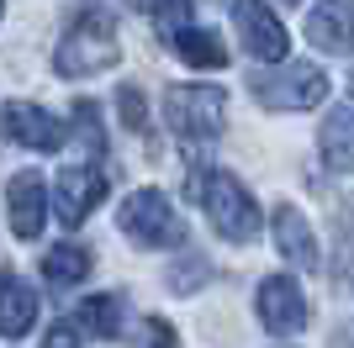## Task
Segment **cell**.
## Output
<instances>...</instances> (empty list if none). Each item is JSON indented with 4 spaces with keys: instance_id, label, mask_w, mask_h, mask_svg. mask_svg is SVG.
<instances>
[{
    "instance_id": "6da1fadb",
    "label": "cell",
    "mask_w": 354,
    "mask_h": 348,
    "mask_svg": "<svg viewBox=\"0 0 354 348\" xmlns=\"http://www.w3.org/2000/svg\"><path fill=\"white\" fill-rule=\"evenodd\" d=\"M191 190L207 206L217 238H227V243H254L259 238V201L249 195V185L233 169H201L191 180Z\"/></svg>"
},
{
    "instance_id": "7a4b0ae2",
    "label": "cell",
    "mask_w": 354,
    "mask_h": 348,
    "mask_svg": "<svg viewBox=\"0 0 354 348\" xmlns=\"http://www.w3.org/2000/svg\"><path fill=\"white\" fill-rule=\"evenodd\" d=\"M122 58V43H117V21L111 11H80L74 16V27L59 37V53H53V69L59 79H90V74L111 69Z\"/></svg>"
},
{
    "instance_id": "3957f363",
    "label": "cell",
    "mask_w": 354,
    "mask_h": 348,
    "mask_svg": "<svg viewBox=\"0 0 354 348\" xmlns=\"http://www.w3.org/2000/svg\"><path fill=\"white\" fill-rule=\"evenodd\" d=\"M117 227L133 248H180L185 243V222L169 206L164 190H133L117 211Z\"/></svg>"
},
{
    "instance_id": "277c9868",
    "label": "cell",
    "mask_w": 354,
    "mask_h": 348,
    "mask_svg": "<svg viewBox=\"0 0 354 348\" xmlns=\"http://www.w3.org/2000/svg\"><path fill=\"white\" fill-rule=\"evenodd\" d=\"M164 122L185 143H207L227 122V95L217 85H169L164 90Z\"/></svg>"
},
{
    "instance_id": "5b68a950",
    "label": "cell",
    "mask_w": 354,
    "mask_h": 348,
    "mask_svg": "<svg viewBox=\"0 0 354 348\" xmlns=\"http://www.w3.org/2000/svg\"><path fill=\"white\" fill-rule=\"evenodd\" d=\"M249 90L265 111H312V106L328 101V74L317 64L296 58V64H281V69H270V74H254Z\"/></svg>"
},
{
    "instance_id": "8992f818",
    "label": "cell",
    "mask_w": 354,
    "mask_h": 348,
    "mask_svg": "<svg viewBox=\"0 0 354 348\" xmlns=\"http://www.w3.org/2000/svg\"><path fill=\"white\" fill-rule=\"evenodd\" d=\"M254 311H259V327L270 338H291L307 327V296L291 275H265L254 290Z\"/></svg>"
},
{
    "instance_id": "52a82bcc",
    "label": "cell",
    "mask_w": 354,
    "mask_h": 348,
    "mask_svg": "<svg viewBox=\"0 0 354 348\" xmlns=\"http://www.w3.org/2000/svg\"><path fill=\"white\" fill-rule=\"evenodd\" d=\"M233 27H238V43H243L249 58H259V64H286L291 37H286L281 16L270 11L265 0H233Z\"/></svg>"
},
{
    "instance_id": "ba28073f",
    "label": "cell",
    "mask_w": 354,
    "mask_h": 348,
    "mask_svg": "<svg viewBox=\"0 0 354 348\" xmlns=\"http://www.w3.org/2000/svg\"><path fill=\"white\" fill-rule=\"evenodd\" d=\"M48 201H53V217H59L64 227H80V222L106 201V174L95 169V164H69V169L53 180Z\"/></svg>"
},
{
    "instance_id": "9c48e42d",
    "label": "cell",
    "mask_w": 354,
    "mask_h": 348,
    "mask_svg": "<svg viewBox=\"0 0 354 348\" xmlns=\"http://www.w3.org/2000/svg\"><path fill=\"white\" fill-rule=\"evenodd\" d=\"M0 127H6L11 143L32 148V153H53L69 137V127H64L59 116L48 111V106H32V101H6L0 106Z\"/></svg>"
},
{
    "instance_id": "30bf717a",
    "label": "cell",
    "mask_w": 354,
    "mask_h": 348,
    "mask_svg": "<svg viewBox=\"0 0 354 348\" xmlns=\"http://www.w3.org/2000/svg\"><path fill=\"white\" fill-rule=\"evenodd\" d=\"M6 217H11V232L21 243L43 238V227H48V185H43L37 169L11 174V185H6Z\"/></svg>"
},
{
    "instance_id": "8fae6325",
    "label": "cell",
    "mask_w": 354,
    "mask_h": 348,
    "mask_svg": "<svg viewBox=\"0 0 354 348\" xmlns=\"http://www.w3.org/2000/svg\"><path fill=\"white\" fill-rule=\"evenodd\" d=\"M307 43L317 53H354V0H317L307 16Z\"/></svg>"
},
{
    "instance_id": "7c38bea8",
    "label": "cell",
    "mask_w": 354,
    "mask_h": 348,
    "mask_svg": "<svg viewBox=\"0 0 354 348\" xmlns=\"http://www.w3.org/2000/svg\"><path fill=\"white\" fill-rule=\"evenodd\" d=\"M270 227H275V248H281L286 264H296V269H317V264H323L317 232H312V222L301 217L296 206H275V211H270Z\"/></svg>"
},
{
    "instance_id": "4fadbf2b",
    "label": "cell",
    "mask_w": 354,
    "mask_h": 348,
    "mask_svg": "<svg viewBox=\"0 0 354 348\" xmlns=\"http://www.w3.org/2000/svg\"><path fill=\"white\" fill-rule=\"evenodd\" d=\"M317 153L333 174H354V101L333 106L317 127Z\"/></svg>"
},
{
    "instance_id": "5bb4252c",
    "label": "cell",
    "mask_w": 354,
    "mask_h": 348,
    "mask_svg": "<svg viewBox=\"0 0 354 348\" xmlns=\"http://www.w3.org/2000/svg\"><path fill=\"white\" fill-rule=\"evenodd\" d=\"M37 322V290L21 275H0V338H27Z\"/></svg>"
},
{
    "instance_id": "9a60e30c",
    "label": "cell",
    "mask_w": 354,
    "mask_h": 348,
    "mask_svg": "<svg viewBox=\"0 0 354 348\" xmlns=\"http://www.w3.org/2000/svg\"><path fill=\"white\" fill-rule=\"evenodd\" d=\"M90 269H95V253L80 248V243H59V248L43 253V280L53 290H69V285H80V280H90Z\"/></svg>"
},
{
    "instance_id": "2e32d148",
    "label": "cell",
    "mask_w": 354,
    "mask_h": 348,
    "mask_svg": "<svg viewBox=\"0 0 354 348\" xmlns=\"http://www.w3.org/2000/svg\"><path fill=\"white\" fill-rule=\"evenodd\" d=\"M74 327H85L90 338H122V296L117 290H101V296H85L80 301V317H74Z\"/></svg>"
},
{
    "instance_id": "e0dca14e",
    "label": "cell",
    "mask_w": 354,
    "mask_h": 348,
    "mask_svg": "<svg viewBox=\"0 0 354 348\" xmlns=\"http://www.w3.org/2000/svg\"><path fill=\"white\" fill-rule=\"evenodd\" d=\"M169 48H175L191 69H222L227 64V48H222V37L217 32H201V27H185V32H175L169 37Z\"/></svg>"
},
{
    "instance_id": "ac0fdd59",
    "label": "cell",
    "mask_w": 354,
    "mask_h": 348,
    "mask_svg": "<svg viewBox=\"0 0 354 348\" xmlns=\"http://www.w3.org/2000/svg\"><path fill=\"white\" fill-rule=\"evenodd\" d=\"M74 137H80V148H85V153H95V159H101L106 137H101V111H95V101H74Z\"/></svg>"
},
{
    "instance_id": "d6986e66",
    "label": "cell",
    "mask_w": 354,
    "mask_h": 348,
    "mask_svg": "<svg viewBox=\"0 0 354 348\" xmlns=\"http://www.w3.org/2000/svg\"><path fill=\"white\" fill-rule=\"evenodd\" d=\"M153 27H159L164 43H169L175 32H185V27H191V0H164L159 11H153Z\"/></svg>"
},
{
    "instance_id": "ffe728a7",
    "label": "cell",
    "mask_w": 354,
    "mask_h": 348,
    "mask_svg": "<svg viewBox=\"0 0 354 348\" xmlns=\"http://www.w3.org/2000/svg\"><path fill=\"white\" fill-rule=\"evenodd\" d=\"M117 111H122V127H127V132H143L148 127V106H143V90H138V85H122L117 90Z\"/></svg>"
},
{
    "instance_id": "44dd1931",
    "label": "cell",
    "mask_w": 354,
    "mask_h": 348,
    "mask_svg": "<svg viewBox=\"0 0 354 348\" xmlns=\"http://www.w3.org/2000/svg\"><path fill=\"white\" fill-rule=\"evenodd\" d=\"M133 343L138 348H175L180 338H175V327H169L164 317H143V322H138V333H133Z\"/></svg>"
},
{
    "instance_id": "7402d4cb",
    "label": "cell",
    "mask_w": 354,
    "mask_h": 348,
    "mask_svg": "<svg viewBox=\"0 0 354 348\" xmlns=\"http://www.w3.org/2000/svg\"><path fill=\"white\" fill-rule=\"evenodd\" d=\"M48 348H80V327L74 322H53L48 327Z\"/></svg>"
},
{
    "instance_id": "603a6c76",
    "label": "cell",
    "mask_w": 354,
    "mask_h": 348,
    "mask_svg": "<svg viewBox=\"0 0 354 348\" xmlns=\"http://www.w3.org/2000/svg\"><path fill=\"white\" fill-rule=\"evenodd\" d=\"M196 280H207V264H201V259L191 253V269H180V275H169V285H175V290H191Z\"/></svg>"
},
{
    "instance_id": "cb8c5ba5",
    "label": "cell",
    "mask_w": 354,
    "mask_h": 348,
    "mask_svg": "<svg viewBox=\"0 0 354 348\" xmlns=\"http://www.w3.org/2000/svg\"><path fill=\"white\" fill-rule=\"evenodd\" d=\"M127 6H133V11H143V16H153L164 6V0H127Z\"/></svg>"
},
{
    "instance_id": "d4e9b609",
    "label": "cell",
    "mask_w": 354,
    "mask_h": 348,
    "mask_svg": "<svg viewBox=\"0 0 354 348\" xmlns=\"http://www.w3.org/2000/svg\"><path fill=\"white\" fill-rule=\"evenodd\" d=\"M0 16H6V0H0Z\"/></svg>"
},
{
    "instance_id": "484cf974",
    "label": "cell",
    "mask_w": 354,
    "mask_h": 348,
    "mask_svg": "<svg viewBox=\"0 0 354 348\" xmlns=\"http://www.w3.org/2000/svg\"><path fill=\"white\" fill-rule=\"evenodd\" d=\"M286 6H301V0H286Z\"/></svg>"
},
{
    "instance_id": "4316f807",
    "label": "cell",
    "mask_w": 354,
    "mask_h": 348,
    "mask_svg": "<svg viewBox=\"0 0 354 348\" xmlns=\"http://www.w3.org/2000/svg\"><path fill=\"white\" fill-rule=\"evenodd\" d=\"M349 90H354V79H349Z\"/></svg>"
}]
</instances>
